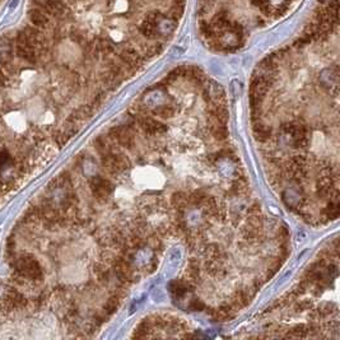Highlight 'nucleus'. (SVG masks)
<instances>
[{"mask_svg": "<svg viewBox=\"0 0 340 340\" xmlns=\"http://www.w3.org/2000/svg\"><path fill=\"white\" fill-rule=\"evenodd\" d=\"M138 124L140 129L148 135H156V134H163L167 131V125L158 121L151 116H142L138 118Z\"/></svg>", "mask_w": 340, "mask_h": 340, "instance_id": "obj_2", "label": "nucleus"}, {"mask_svg": "<svg viewBox=\"0 0 340 340\" xmlns=\"http://www.w3.org/2000/svg\"><path fill=\"white\" fill-rule=\"evenodd\" d=\"M5 122L12 130L22 133L26 130L27 118L22 113H10L5 116Z\"/></svg>", "mask_w": 340, "mask_h": 340, "instance_id": "obj_3", "label": "nucleus"}, {"mask_svg": "<svg viewBox=\"0 0 340 340\" xmlns=\"http://www.w3.org/2000/svg\"><path fill=\"white\" fill-rule=\"evenodd\" d=\"M190 308L194 311H203L205 308V305L200 301V299H194V301L191 302V305H190Z\"/></svg>", "mask_w": 340, "mask_h": 340, "instance_id": "obj_10", "label": "nucleus"}, {"mask_svg": "<svg viewBox=\"0 0 340 340\" xmlns=\"http://www.w3.org/2000/svg\"><path fill=\"white\" fill-rule=\"evenodd\" d=\"M153 113L162 118H171L174 115V109L170 105H163V106H160L154 110Z\"/></svg>", "mask_w": 340, "mask_h": 340, "instance_id": "obj_8", "label": "nucleus"}, {"mask_svg": "<svg viewBox=\"0 0 340 340\" xmlns=\"http://www.w3.org/2000/svg\"><path fill=\"white\" fill-rule=\"evenodd\" d=\"M187 194L186 192L183 191H178V192H174L173 195H172V205H173L174 208H183L186 207V204H189V201H187Z\"/></svg>", "mask_w": 340, "mask_h": 340, "instance_id": "obj_7", "label": "nucleus"}, {"mask_svg": "<svg viewBox=\"0 0 340 340\" xmlns=\"http://www.w3.org/2000/svg\"><path fill=\"white\" fill-rule=\"evenodd\" d=\"M254 135L259 142L265 143L272 138V130L269 127L265 126V125L261 124H255L254 126Z\"/></svg>", "mask_w": 340, "mask_h": 340, "instance_id": "obj_5", "label": "nucleus"}, {"mask_svg": "<svg viewBox=\"0 0 340 340\" xmlns=\"http://www.w3.org/2000/svg\"><path fill=\"white\" fill-rule=\"evenodd\" d=\"M210 133H212V135H213L214 139L219 140V142L226 140L227 139V136H228V131H227V129H226L225 125L217 124V122H212Z\"/></svg>", "mask_w": 340, "mask_h": 340, "instance_id": "obj_6", "label": "nucleus"}, {"mask_svg": "<svg viewBox=\"0 0 340 340\" xmlns=\"http://www.w3.org/2000/svg\"><path fill=\"white\" fill-rule=\"evenodd\" d=\"M311 306H312V302L308 301V299H302V301H299V303L296 305V311L297 312H303L306 310H310Z\"/></svg>", "mask_w": 340, "mask_h": 340, "instance_id": "obj_9", "label": "nucleus"}, {"mask_svg": "<svg viewBox=\"0 0 340 340\" xmlns=\"http://www.w3.org/2000/svg\"><path fill=\"white\" fill-rule=\"evenodd\" d=\"M110 138L115 143H117L120 147L125 149H133L135 145V139H134L133 131L130 127H115L110 131Z\"/></svg>", "mask_w": 340, "mask_h": 340, "instance_id": "obj_1", "label": "nucleus"}, {"mask_svg": "<svg viewBox=\"0 0 340 340\" xmlns=\"http://www.w3.org/2000/svg\"><path fill=\"white\" fill-rule=\"evenodd\" d=\"M93 190H95V194L97 195V198H109L110 194L113 192V185L110 182L109 180H105V178H96L95 183H93Z\"/></svg>", "mask_w": 340, "mask_h": 340, "instance_id": "obj_4", "label": "nucleus"}]
</instances>
